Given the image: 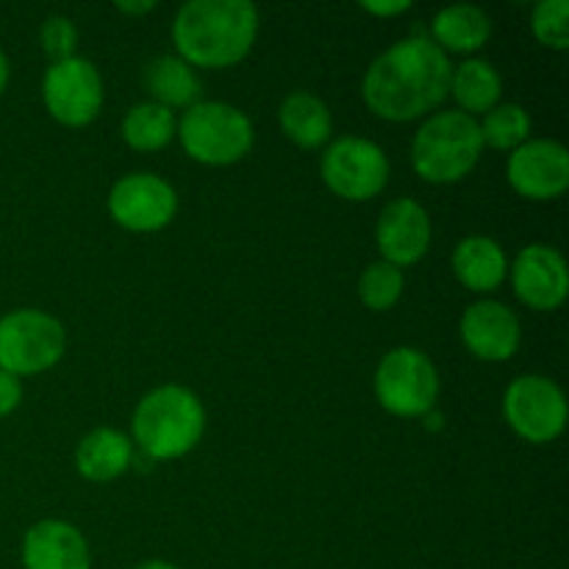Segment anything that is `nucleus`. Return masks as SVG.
<instances>
[{"mask_svg": "<svg viewBox=\"0 0 569 569\" xmlns=\"http://www.w3.org/2000/svg\"><path fill=\"white\" fill-rule=\"evenodd\" d=\"M448 53L431 37L415 33L383 50L361 78V100L376 117L389 122H411L431 117L450 92Z\"/></svg>", "mask_w": 569, "mask_h": 569, "instance_id": "obj_1", "label": "nucleus"}, {"mask_svg": "<svg viewBox=\"0 0 569 569\" xmlns=\"http://www.w3.org/2000/svg\"><path fill=\"white\" fill-rule=\"evenodd\" d=\"M259 11L250 0H192L178 9L172 44L189 67L226 70L253 50Z\"/></svg>", "mask_w": 569, "mask_h": 569, "instance_id": "obj_2", "label": "nucleus"}, {"mask_svg": "<svg viewBox=\"0 0 569 569\" xmlns=\"http://www.w3.org/2000/svg\"><path fill=\"white\" fill-rule=\"evenodd\" d=\"M206 431V409L192 389L164 383L144 395L133 409V442L159 461L183 459L200 445Z\"/></svg>", "mask_w": 569, "mask_h": 569, "instance_id": "obj_3", "label": "nucleus"}, {"mask_svg": "<svg viewBox=\"0 0 569 569\" xmlns=\"http://www.w3.org/2000/svg\"><path fill=\"white\" fill-rule=\"evenodd\" d=\"M483 156L481 128L465 111H437L411 139V167L426 183H459Z\"/></svg>", "mask_w": 569, "mask_h": 569, "instance_id": "obj_4", "label": "nucleus"}, {"mask_svg": "<svg viewBox=\"0 0 569 569\" xmlns=\"http://www.w3.org/2000/svg\"><path fill=\"white\" fill-rule=\"evenodd\" d=\"M183 153L206 167H231L253 148V122L242 109L222 100H198L183 111L176 131Z\"/></svg>", "mask_w": 569, "mask_h": 569, "instance_id": "obj_5", "label": "nucleus"}, {"mask_svg": "<svg viewBox=\"0 0 569 569\" xmlns=\"http://www.w3.org/2000/svg\"><path fill=\"white\" fill-rule=\"evenodd\" d=\"M64 326L39 309H17L0 317V370L14 378L39 376L61 361Z\"/></svg>", "mask_w": 569, "mask_h": 569, "instance_id": "obj_6", "label": "nucleus"}, {"mask_svg": "<svg viewBox=\"0 0 569 569\" xmlns=\"http://www.w3.org/2000/svg\"><path fill=\"white\" fill-rule=\"evenodd\" d=\"M439 372L417 348H395L376 370V398L395 417H422L437 406Z\"/></svg>", "mask_w": 569, "mask_h": 569, "instance_id": "obj_7", "label": "nucleus"}, {"mask_svg": "<svg viewBox=\"0 0 569 569\" xmlns=\"http://www.w3.org/2000/svg\"><path fill=\"white\" fill-rule=\"evenodd\" d=\"M320 176L337 198L365 203L387 187L389 159L381 144L370 139L339 137L322 153Z\"/></svg>", "mask_w": 569, "mask_h": 569, "instance_id": "obj_8", "label": "nucleus"}, {"mask_svg": "<svg viewBox=\"0 0 569 569\" xmlns=\"http://www.w3.org/2000/svg\"><path fill=\"white\" fill-rule=\"evenodd\" d=\"M503 417L528 445H550L567 428V398L548 376H520L506 387Z\"/></svg>", "mask_w": 569, "mask_h": 569, "instance_id": "obj_9", "label": "nucleus"}, {"mask_svg": "<svg viewBox=\"0 0 569 569\" xmlns=\"http://www.w3.org/2000/svg\"><path fill=\"white\" fill-rule=\"evenodd\" d=\"M42 100L59 126L83 128L103 109V78L83 56L56 61L44 70Z\"/></svg>", "mask_w": 569, "mask_h": 569, "instance_id": "obj_10", "label": "nucleus"}, {"mask_svg": "<svg viewBox=\"0 0 569 569\" xmlns=\"http://www.w3.org/2000/svg\"><path fill=\"white\" fill-rule=\"evenodd\" d=\"M109 214L126 231L156 233L176 220L178 194L156 172H131L111 187Z\"/></svg>", "mask_w": 569, "mask_h": 569, "instance_id": "obj_11", "label": "nucleus"}, {"mask_svg": "<svg viewBox=\"0 0 569 569\" xmlns=\"http://www.w3.org/2000/svg\"><path fill=\"white\" fill-rule=\"evenodd\" d=\"M506 178L520 198L556 200L569 187V150L556 139H528L511 150Z\"/></svg>", "mask_w": 569, "mask_h": 569, "instance_id": "obj_12", "label": "nucleus"}, {"mask_svg": "<svg viewBox=\"0 0 569 569\" xmlns=\"http://www.w3.org/2000/svg\"><path fill=\"white\" fill-rule=\"evenodd\" d=\"M511 287L520 303L533 311H556L569 295V267L556 248L533 242L509 264Z\"/></svg>", "mask_w": 569, "mask_h": 569, "instance_id": "obj_13", "label": "nucleus"}, {"mask_svg": "<svg viewBox=\"0 0 569 569\" xmlns=\"http://www.w3.org/2000/svg\"><path fill=\"white\" fill-rule=\"evenodd\" d=\"M431 217L417 200L398 198L383 206L376 222V244L387 264L415 267L431 248Z\"/></svg>", "mask_w": 569, "mask_h": 569, "instance_id": "obj_14", "label": "nucleus"}, {"mask_svg": "<svg viewBox=\"0 0 569 569\" xmlns=\"http://www.w3.org/2000/svg\"><path fill=\"white\" fill-rule=\"evenodd\" d=\"M459 333L465 348L481 361H509L520 350V317L500 300H478L461 315Z\"/></svg>", "mask_w": 569, "mask_h": 569, "instance_id": "obj_15", "label": "nucleus"}, {"mask_svg": "<svg viewBox=\"0 0 569 569\" xmlns=\"http://www.w3.org/2000/svg\"><path fill=\"white\" fill-rule=\"evenodd\" d=\"M92 556L83 533L64 520H39L22 539L26 569H89Z\"/></svg>", "mask_w": 569, "mask_h": 569, "instance_id": "obj_16", "label": "nucleus"}, {"mask_svg": "<svg viewBox=\"0 0 569 569\" xmlns=\"http://www.w3.org/2000/svg\"><path fill=\"white\" fill-rule=\"evenodd\" d=\"M453 276L465 289L476 295L495 292L509 276V259L506 250L492 237H465L453 248Z\"/></svg>", "mask_w": 569, "mask_h": 569, "instance_id": "obj_17", "label": "nucleus"}, {"mask_svg": "<svg viewBox=\"0 0 569 569\" xmlns=\"http://www.w3.org/2000/svg\"><path fill=\"white\" fill-rule=\"evenodd\" d=\"M133 445L117 428H94L78 442L76 470L92 483H109L131 467Z\"/></svg>", "mask_w": 569, "mask_h": 569, "instance_id": "obj_18", "label": "nucleus"}, {"mask_svg": "<svg viewBox=\"0 0 569 569\" xmlns=\"http://www.w3.org/2000/svg\"><path fill=\"white\" fill-rule=\"evenodd\" d=\"M278 122H281L283 137L303 150H317L322 144H328L333 131V120L326 100L311 92H303V89L289 92L281 100Z\"/></svg>", "mask_w": 569, "mask_h": 569, "instance_id": "obj_19", "label": "nucleus"}, {"mask_svg": "<svg viewBox=\"0 0 569 569\" xmlns=\"http://www.w3.org/2000/svg\"><path fill=\"white\" fill-rule=\"evenodd\" d=\"M492 37V20L472 3L448 6L431 20V39L442 53H476Z\"/></svg>", "mask_w": 569, "mask_h": 569, "instance_id": "obj_20", "label": "nucleus"}, {"mask_svg": "<svg viewBox=\"0 0 569 569\" xmlns=\"http://www.w3.org/2000/svg\"><path fill=\"white\" fill-rule=\"evenodd\" d=\"M144 89L150 92L153 103L164 106V109H189L200 100L203 83H200L198 72L178 56H156L148 67H144Z\"/></svg>", "mask_w": 569, "mask_h": 569, "instance_id": "obj_21", "label": "nucleus"}, {"mask_svg": "<svg viewBox=\"0 0 569 569\" xmlns=\"http://www.w3.org/2000/svg\"><path fill=\"white\" fill-rule=\"evenodd\" d=\"M459 103V111L476 117L487 114L500 103L503 94V78L489 61L467 59L450 76V92Z\"/></svg>", "mask_w": 569, "mask_h": 569, "instance_id": "obj_22", "label": "nucleus"}, {"mask_svg": "<svg viewBox=\"0 0 569 569\" xmlns=\"http://www.w3.org/2000/svg\"><path fill=\"white\" fill-rule=\"evenodd\" d=\"M176 114L153 100L131 106L122 117V139L128 148L139 150V153H156V150L167 148L176 139Z\"/></svg>", "mask_w": 569, "mask_h": 569, "instance_id": "obj_23", "label": "nucleus"}, {"mask_svg": "<svg viewBox=\"0 0 569 569\" xmlns=\"http://www.w3.org/2000/svg\"><path fill=\"white\" fill-rule=\"evenodd\" d=\"M478 128H481L483 148L489 144V148L511 153L531 139V114L520 103H498L483 114Z\"/></svg>", "mask_w": 569, "mask_h": 569, "instance_id": "obj_24", "label": "nucleus"}, {"mask_svg": "<svg viewBox=\"0 0 569 569\" xmlns=\"http://www.w3.org/2000/svg\"><path fill=\"white\" fill-rule=\"evenodd\" d=\"M403 289V270L387 264V261H376V264L365 267L359 278V298L370 311H389L400 300Z\"/></svg>", "mask_w": 569, "mask_h": 569, "instance_id": "obj_25", "label": "nucleus"}, {"mask_svg": "<svg viewBox=\"0 0 569 569\" xmlns=\"http://www.w3.org/2000/svg\"><path fill=\"white\" fill-rule=\"evenodd\" d=\"M531 31L548 50L569 48V0H539L531 14Z\"/></svg>", "mask_w": 569, "mask_h": 569, "instance_id": "obj_26", "label": "nucleus"}, {"mask_svg": "<svg viewBox=\"0 0 569 569\" xmlns=\"http://www.w3.org/2000/svg\"><path fill=\"white\" fill-rule=\"evenodd\" d=\"M39 42H42V50L50 59V64L72 59L78 48L76 22L64 14L48 17V20L42 22V28H39Z\"/></svg>", "mask_w": 569, "mask_h": 569, "instance_id": "obj_27", "label": "nucleus"}, {"mask_svg": "<svg viewBox=\"0 0 569 569\" xmlns=\"http://www.w3.org/2000/svg\"><path fill=\"white\" fill-rule=\"evenodd\" d=\"M22 400V383L11 372L0 370V417H9L11 411L20 406Z\"/></svg>", "mask_w": 569, "mask_h": 569, "instance_id": "obj_28", "label": "nucleus"}, {"mask_svg": "<svg viewBox=\"0 0 569 569\" xmlns=\"http://www.w3.org/2000/svg\"><path fill=\"white\" fill-rule=\"evenodd\" d=\"M361 9H365L367 14H376V17H398L403 14V11H409L411 3L409 0H387V3L367 0V3H361Z\"/></svg>", "mask_w": 569, "mask_h": 569, "instance_id": "obj_29", "label": "nucleus"}, {"mask_svg": "<svg viewBox=\"0 0 569 569\" xmlns=\"http://www.w3.org/2000/svg\"><path fill=\"white\" fill-rule=\"evenodd\" d=\"M114 9L126 17H139V14H148V11H153L156 3L153 0H139V3H128L126 0V3H117Z\"/></svg>", "mask_w": 569, "mask_h": 569, "instance_id": "obj_30", "label": "nucleus"}, {"mask_svg": "<svg viewBox=\"0 0 569 569\" xmlns=\"http://www.w3.org/2000/svg\"><path fill=\"white\" fill-rule=\"evenodd\" d=\"M9 59H6V53L0 50V94H3V89L9 87Z\"/></svg>", "mask_w": 569, "mask_h": 569, "instance_id": "obj_31", "label": "nucleus"}, {"mask_svg": "<svg viewBox=\"0 0 569 569\" xmlns=\"http://www.w3.org/2000/svg\"><path fill=\"white\" fill-rule=\"evenodd\" d=\"M137 569H181V567L170 565V561H144V565H139Z\"/></svg>", "mask_w": 569, "mask_h": 569, "instance_id": "obj_32", "label": "nucleus"}]
</instances>
